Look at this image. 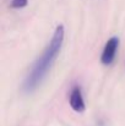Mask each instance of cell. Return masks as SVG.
Wrapping results in <instances>:
<instances>
[{
  "label": "cell",
  "instance_id": "6da1fadb",
  "mask_svg": "<svg viewBox=\"0 0 125 126\" xmlns=\"http://www.w3.org/2000/svg\"><path fill=\"white\" fill-rule=\"evenodd\" d=\"M64 36H65L64 26L59 25L55 28L49 44L47 45L44 51L41 54V56L36 60V63L33 64L31 71L28 72V75L23 82L22 89L26 93L33 92L36 88H38V86L45 79L47 74L49 72V70L52 69L53 64L55 63L58 55L60 54V50H61V47L64 43Z\"/></svg>",
  "mask_w": 125,
  "mask_h": 126
},
{
  "label": "cell",
  "instance_id": "7a4b0ae2",
  "mask_svg": "<svg viewBox=\"0 0 125 126\" xmlns=\"http://www.w3.org/2000/svg\"><path fill=\"white\" fill-rule=\"evenodd\" d=\"M118 47H119V38L118 37H112L108 42L106 43L103 53H102V56H101V63L103 65L108 66V65H110L114 61Z\"/></svg>",
  "mask_w": 125,
  "mask_h": 126
},
{
  "label": "cell",
  "instance_id": "3957f363",
  "mask_svg": "<svg viewBox=\"0 0 125 126\" xmlns=\"http://www.w3.org/2000/svg\"><path fill=\"white\" fill-rule=\"evenodd\" d=\"M69 103H70V107L76 113H83L85 111L86 105H85V100H83L82 92H81L80 87L72 88V91H71V93L69 95Z\"/></svg>",
  "mask_w": 125,
  "mask_h": 126
},
{
  "label": "cell",
  "instance_id": "277c9868",
  "mask_svg": "<svg viewBox=\"0 0 125 126\" xmlns=\"http://www.w3.org/2000/svg\"><path fill=\"white\" fill-rule=\"evenodd\" d=\"M28 0H12L11 1V7L14 9H22L27 5Z\"/></svg>",
  "mask_w": 125,
  "mask_h": 126
}]
</instances>
